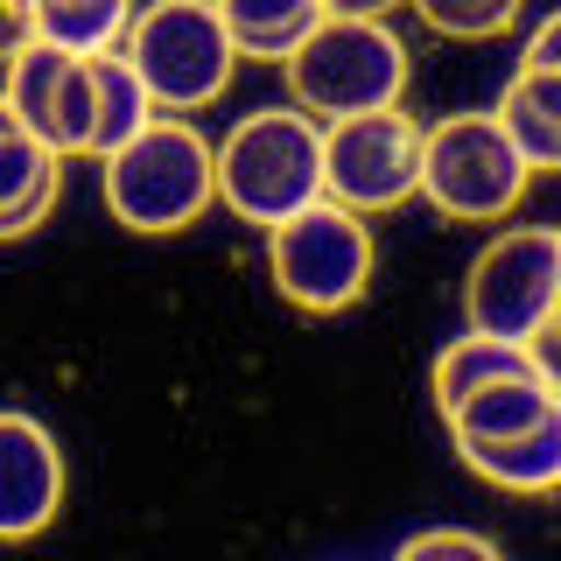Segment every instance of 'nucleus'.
Segmentation results:
<instances>
[{"mask_svg":"<svg viewBox=\"0 0 561 561\" xmlns=\"http://www.w3.org/2000/svg\"><path fill=\"white\" fill-rule=\"evenodd\" d=\"M561 414V386L554 373H519V379H491L478 393H463L456 408H443L449 443H499V435H526L540 421Z\"/></svg>","mask_w":561,"mask_h":561,"instance_id":"11","label":"nucleus"},{"mask_svg":"<svg viewBox=\"0 0 561 561\" xmlns=\"http://www.w3.org/2000/svg\"><path fill=\"white\" fill-rule=\"evenodd\" d=\"M210 8H218V22H225L239 57H267V64H280L316 22H323L316 0H210Z\"/></svg>","mask_w":561,"mask_h":561,"instance_id":"17","label":"nucleus"},{"mask_svg":"<svg viewBox=\"0 0 561 561\" xmlns=\"http://www.w3.org/2000/svg\"><path fill=\"white\" fill-rule=\"evenodd\" d=\"M127 22H134V0H35V43L70 49V57L119 49Z\"/></svg>","mask_w":561,"mask_h":561,"instance_id":"18","label":"nucleus"},{"mask_svg":"<svg viewBox=\"0 0 561 561\" xmlns=\"http://www.w3.org/2000/svg\"><path fill=\"white\" fill-rule=\"evenodd\" d=\"M14 127V113H8V99H0V134H8Z\"/></svg>","mask_w":561,"mask_h":561,"instance_id":"24","label":"nucleus"},{"mask_svg":"<svg viewBox=\"0 0 561 561\" xmlns=\"http://www.w3.org/2000/svg\"><path fill=\"white\" fill-rule=\"evenodd\" d=\"M470 470L499 491H526V499H548L561 484V414L540 421L526 435H499V443H456Z\"/></svg>","mask_w":561,"mask_h":561,"instance_id":"13","label":"nucleus"},{"mask_svg":"<svg viewBox=\"0 0 561 561\" xmlns=\"http://www.w3.org/2000/svg\"><path fill=\"white\" fill-rule=\"evenodd\" d=\"M491 119L505 127V140L519 148V162L534 175L554 169L561 162V70H519Z\"/></svg>","mask_w":561,"mask_h":561,"instance_id":"14","label":"nucleus"},{"mask_svg":"<svg viewBox=\"0 0 561 561\" xmlns=\"http://www.w3.org/2000/svg\"><path fill=\"white\" fill-rule=\"evenodd\" d=\"M421 175V127L400 105L379 113H344L323 119V197L373 218V210H400L414 197Z\"/></svg>","mask_w":561,"mask_h":561,"instance_id":"8","label":"nucleus"},{"mask_svg":"<svg viewBox=\"0 0 561 561\" xmlns=\"http://www.w3.org/2000/svg\"><path fill=\"white\" fill-rule=\"evenodd\" d=\"M393 561H505V554H499V540L470 534V526H428V534H414Z\"/></svg>","mask_w":561,"mask_h":561,"instance_id":"20","label":"nucleus"},{"mask_svg":"<svg viewBox=\"0 0 561 561\" xmlns=\"http://www.w3.org/2000/svg\"><path fill=\"white\" fill-rule=\"evenodd\" d=\"M316 8H323V14H365V22H386L400 0H316Z\"/></svg>","mask_w":561,"mask_h":561,"instance_id":"23","label":"nucleus"},{"mask_svg":"<svg viewBox=\"0 0 561 561\" xmlns=\"http://www.w3.org/2000/svg\"><path fill=\"white\" fill-rule=\"evenodd\" d=\"M105 204L113 218L140 239H162V232H183L197 225L218 190H210V140L190 127L183 113H154L134 140H119L105 154Z\"/></svg>","mask_w":561,"mask_h":561,"instance_id":"3","label":"nucleus"},{"mask_svg":"<svg viewBox=\"0 0 561 561\" xmlns=\"http://www.w3.org/2000/svg\"><path fill=\"white\" fill-rule=\"evenodd\" d=\"M519 70H561V14H540V28L526 35Z\"/></svg>","mask_w":561,"mask_h":561,"instance_id":"22","label":"nucleus"},{"mask_svg":"<svg viewBox=\"0 0 561 561\" xmlns=\"http://www.w3.org/2000/svg\"><path fill=\"white\" fill-rule=\"evenodd\" d=\"M210 190L239 225H280L288 210L323 197V119L302 105H260L245 113L225 148H210Z\"/></svg>","mask_w":561,"mask_h":561,"instance_id":"1","label":"nucleus"},{"mask_svg":"<svg viewBox=\"0 0 561 561\" xmlns=\"http://www.w3.org/2000/svg\"><path fill=\"white\" fill-rule=\"evenodd\" d=\"M119 57L148 84L154 113H204L239 70V49L210 0H148L119 35Z\"/></svg>","mask_w":561,"mask_h":561,"instance_id":"4","label":"nucleus"},{"mask_svg":"<svg viewBox=\"0 0 561 561\" xmlns=\"http://www.w3.org/2000/svg\"><path fill=\"white\" fill-rule=\"evenodd\" d=\"M534 169L519 162V148L491 113H449L435 127H421V175L414 190L456 225H499L505 210L526 197Z\"/></svg>","mask_w":561,"mask_h":561,"instance_id":"7","label":"nucleus"},{"mask_svg":"<svg viewBox=\"0 0 561 561\" xmlns=\"http://www.w3.org/2000/svg\"><path fill=\"white\" fill-rule=\"evenodd\" d=\"M267 267H274V288L288 295L295 309L337 316L373 288L379 245H373V225H365L358 210L316 197L302 210H288L280 225H267Z\"/></svg>","mask_w":561,"mask_h":561,"instance_id":"5","label":"nucleus"},{"mask_svg":"<svg viewBox=\"0 0 561 561\" xmlns=\"http://www.w3.org/2000/svg\"><path fill=\"white\" fill-rule=\"evenodd\" d=\"M64 505V449L35 414L0 408V540H35Z\"/></svg>","mask_w":561,"mask_h":561,"instance_id":"10","label":"nucleus"},{"mask_svg":"<svg viewBox=\"0 0 561 561\" xmlns=\"http://www.w3.org/2000/svg\"><path fill=\"white\" fill-rule=\"evenodd\" d=\"M561 309V232L554 225H505L463 274V323L478 337L548 344Z\"/></svg>","mask_w":561,"mask_h":561,"instance_id":"6","label":"nucleus"},{"mask_svg":"<svg viewBox=\"0 0 561 561\" xmlns=\"http://www.w3.org/2000/svg\"><path fill=\"white\" fill-rule=\"evenodd\" d=\"M0 99H8L14 127L35 134L57 162L84 154V140H92V64H84V57L49 49V43H22L8 57V84H0Z\"/></svg>","mask_w":561,"mask_h":561,"instance_id":"9","label":"nucleus"},{"mask_svg":"<svg viewBox=\"0 0 561 561\" xmlns=\"http://www.w3.org/2000/svg\"><path fill=\"white\" fill-rule=\"evenodd\" d=\"M519 373H554L548 351L463 330V337H449L443 358H435V408H456L463 393H478V386H491V379H519Z\"/></svg>","mask_w":561,"mask_h":561,"instance_id":"15","label":"nucleus"},{"mask_svg":"<svg viewBox=\"0 0 561 561\" xmlns=\"http://www.w3.org/2000/svg\"><path fill=\"white\" fill-rule=\"evenodd\" d=\"M64 197V162L35 134H0V239H28Z\"/></svg>","mask_w":561,"mask_h":561,"instance_id":"12","label":"nucleus"},{"mask_svg":"<svg viewBox=\"0 0 561 561\" xmlns=\"http://www.w3.org/2000/svg\"><path fill=\"white\" fill-rule=\"evenodd\" d=\"M288 105L309 119H344V113H379L408 92V43L393 22H365V14H323L302 43L280 57Z\"/></svg>","mask_w":561,"mask_h":561,"instance_id":"2","label":"nucleus"},{"mask_svg":"<svg viewBox=\"0 0 561 561\" xmlns=\"http://www.w3.org/2000/svg\"><path fill=\"white\" fill-rule=\"evenodd\" d=\"M22 43H35V0H0V64Z\"/></svg>","mask_w":561,"mask_h":561,"instance_id":"21","label":"nucleus"},{"mask_svg":"<svg viewBox=\"0 0 561 561\" xmlns=\"http://www.w3.org/2000/svg\"><path fill=\"white\" fill-rule=\"evenodd\" d=\"M421 22L435 35H449V43H491V35H505L519 22L526 0H414Z\"/></svg>","mask_w":561,"mask_h":561,"instance_id":"19","label":"nucleus"},{"mask_svg":"<svg viewBox=\"0 0 561 561\" xmlns=\"http://www.w3.org/2000/svg\"><path fill=\"white\" fill-rule=\"evenodd\" d=\"M84 64H92V140H84V154L105 162L119 140H134L154 119V99H148V84L134 78V64L119 57V49H99V57H84Z\"/></svg>","mask_w":561,"mask_h":561,"instance_id":"16","label":"nucleus"}]
</instances>
